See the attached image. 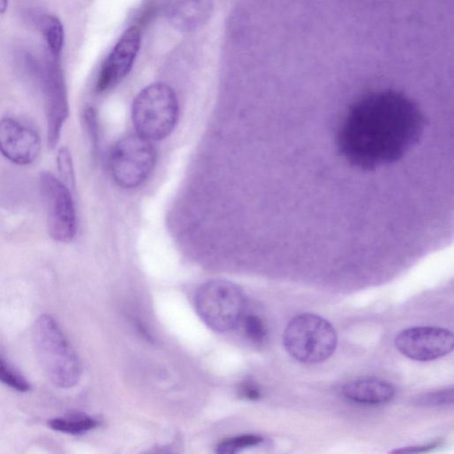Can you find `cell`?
<instances>
[{"mask_svg": "<svg viewBox=\"0 0 454 454\" xmlns=\"http://www.w3.org/2000/svg\"><path fill=\"white\" fill-rule=\"evenodd\" d=\"M426 120L403 92L365 93L348 108L336 132L340 154L351 166L374 170L402 159L420 139Z\"/></svg>", "mask_w": 454, "mask_h": 454, "instance_id": "1", "label": "cell"}, {"mask_svg": "<svg viewBox=\"0 0 454 454\" xmlns=\"http://www.w3.org/2000/svg\"><path fill=\"white\" fill-rule=\"evenodd\" d=\"M37 358L51 383L59 388L75 386L82 374L77 353L55 319L42 314L32 328Z\"/></svg>", "mask_w": 454, "mask_h": 454, "instance_id": "2", "label": "cell"}, {"mask_svg": "<svg viewBox=\"0 0 454 454\" xmlns=\"http://www.w3.org/2000/svg\"><path fill=\"white\" fill-rule=\"evenodd\" d=\"M337 341V333L332 324L312 313L293 317L283 335L287 353L304 364L321 363L329 358L336 348Z\"/></svg>", "mask_w": 454, "mask_h": 454, "instance_id": "3", "label": "cell"}, {"mask_svg": "<svg viewBox=\"0 0 454 454\" xmlns=\"http://www.w3.org/2000/svg\"><path fill=\"white\" fill-rule=\"evenodd\" d=\"M200 319L213 331L227 333L242 322L246 310L243 291L227 280H211L202 285L194 296Z\"/></svg>", "mask_w": 454, "mask_h": 454, "instance_id": "4", "label": "cell"}, {"mask_svg": "<svg viewBox=\"0 0 454 454\" xmlns=\"http://www.w3.org/2000/svg\"><path fill=\"white\" fill-rule=\"evenodd\" d=\"M131 114L137 134L161 140L173 131L178 118L176 93L165 83L150 84L137 95Z\"/></svg>", "mask_w": 454, "mask_h": 454, "instance_id": "5", "label": "cell"}, {"mask_svg": "<svg viewBox=\"0 0 454 454\" xmlns=\"http://www.w3.org/2000/svg\"><path fill=\"white\" fill-rule=\"evenodd\" d=\"M156 150L151 141L132 134L118 140L109 157V168L115 183L125 189L139 186L151 175Z\"/></svg>", "mask_w": 454, "mask_h": 454, "instance_id": "6", "label": "cell"}, {"mask_svg": "<svg viewBox=\"0 0 454 454\" xmlns=\"http://www.w3.org/2000/svg\"><path fill=\"white\" fill-rule=\"evenodd\" d=\"M32 70L37 74L41 82L47 123V144L52 149L59 140L63 125L69 114L67 88L59 57L48 54L44 64L43 66L34 64Z\"/></svg>", "mask_w": 454, "mask_h": 454, "instance_id": "7", "label": "cell"}, {"mask_svg": "<svg viewBox=\"0 0 454 454\" xmlns=\"http://www.w3.org/2000/svg\"><path fill=\"white\" fill-rule=\"evenodd\" d=\"M38 184L46 207L50 236L58 242H70L75 236L77 223L68 187L49 171L40 173Z\"/></svg>", "mask_w": 454, "mask_h": 454, "instance_id": "8", "label": "cell"}, {"mask_svg": "<svg viewBox=\"0 0 454 454\" xmlns=\"http://www.w3.org/2000/svg\"><path fill=\"white\" fill-rule=\"evenodd\" d=\"M395 346L406 357L416 361H430L452 351V332L435 326H415L398 333Z\"/></svg>", "mask_w": 454, "mask_h": 454, "instance_id": "9", "label": "cell"}, {"mask_svg": "<svg viewBox=\"0 0 454 454\" xmlns=\"http://www.w3.org/2000/svg\"><path fill=\"white\" fill-rule=\"evenodd\" d=\"M140 32L129 27L104 61L97 81V90L104 92L116 86L131 70L140 46Z\"/></svg>", "mask_w": 454, "mask_h": 454, "instance_id": "10", "label": "cell"}, {"mask_svg": "<svg viewBox=\"0 0 454 454\" xmlns=\"http://www.w3.org/2000/svg\"><path fill=\"white\" fill-rule=\"evenodd\" d=\"M41 150L39 136L12 118L0 121V153L10 161L27 165L35 161Z\"/></svg>", "mask_w": 454, "mask_h": 454, "instance_id": "11", "label": "cell"}, {"mask_svg": "<svg viewBox=\"0 0 454 454\" xmlns=\"http://www.w3.org/2000/svg\"><path fill=\"white\" fill-rule=\"evenodd\" d=\"M214 0H164L168 22L176 29L190 32L203 26L209 19Z\"/></svg>", "mask_w": 454, "mask_h": 454, "instance_id": "12", "label": "cell"}, {"mask_svg": "<svg viewBox=\"0 0 454 454\" xmlns=\"http://www.w3.org/2000/svg\"><path fill=\"white\" fill-rule=\"evenodd\" d=\"M342 395L348 400L367 405L383 404L395 395V387L379 379H359L346 383Z\"/></svg>", "mask_w": 454, "mask_h": 454, "instance_id": "13", "label": "cell"}, {"mask_svg": "<svg viewBox=\"0 0 454 454\" xmlns=\"http://www.w3.org/2000/svg\"><path fill=\"white\" fill-rule=\"evenodd\" d=\"M36 23L43 35L49 54L59 57L65 37L61 21L55 15L43 13L36 17Z\"/></svg>", "mask_w": 454, "mask_h": 454, "instance_id": "14", "label": "cell"}, {"mask_svg": "<svg viewBox=\"0 0 454 454\" xmlns=\"http://www.w3.org/2000/svg\"><path fill=\"white\" fill-rule=\"evenodd\" d=\"M98 421L82 413H73L65 417L54 418L48 421V427L55 431L79 434L98 427Z\"/></svg>", "mask_w": 454, "mask_h": 454, "instance_id": "15", "label": "cell"}, {"mask_svg": "<svg viewBox=\"0 0 454 454\" xmlns=\"http://www.w3.org/2000/svg\"><path fill=\"white\" fill-rule=\"evenodd\" d=\"M262 441V437L257 434L239 435L221 442L217 445L215 451L220 454H232L244 449L256 446Z\"/></svg>", "mask_w": 454, "mask_h": 454, "instance_id": "16", "label": "cell"}, {"mask_svg": "<svg viewBox=\"0 0 454 454\" xmlns=\"http://www.w3.org/2000/svg\"><path fill=\"white\" fill-rule=\"evenodd\" d=\"M454 390L452 387L421 394L414 398L413 403L419 406L438 407L452 404Z\"/></svg>", "mask_w": 454, "mask_h": 454, "instance_id": "17", "label": "cell"}, {"mask_svg": "<svg viewBox=\"0 0 454 454\" xmlns=\"http://www.w3.org/2000/svg\"><path fill=\"white\" fill-rule=\"evenodd\" d=\"M0 381L20 392L30 389L29 382L0 356Z\"/></svg>", "mask_w": 454, "mask_h": 454, "instance_id": "18", "label": "cell"}, {"mask_svg": "<svg viewBox=\"0 0 454 454\" xmlns=\"http://www.w3.org/2000/svg\"><path fill=\"white\" fill-rule=\"evenodd\" d=\"M247 336L254 342H262L266 337L267 330L262 320L255 315H247L242 322Z\"/></svg>", "mask_w": 454, "mask_h": 454, "instance_id": "19", "label": "cell"}, {"mask_svg": "<svg viewBox=\"0 0 454 454\" xmlns=\"http://www.w3.org/2000/svg\"><path fill=\"white\" fill-rule=\"evenodd\" d=\"M57 164L59 171L63 180L66 182V184H68L73 185L74 183V178L72 157L69 150L67 147H62L59 150Z\"/></svg>", "mask_w": 454, "mask_h": 454, "instance_id": "20", "label": "cell"}, {"mask_svg": "<svg viewBox=\"0 0 454 454\" xmlns=\"http://www.w3.org/2000/svg\"><path fill=\"white\" fill-rule=\"evenodd\" d=\"M83 122L86 127V129L91 137V139L96 142L98 137V129H97V116L94 109L90 106L85 107L83 110Z\"/></svg>", "mask_w": 454, "mask_h": 454, "instance_id": "21", "label": "cell"}, {"mask_svg": "<svg viewBox=\"0 0 454 454\" xmlns=\"http://www.w3.org/2000/svg\"><path fill=\"white\" fill-rule=\"evenodd\" d=\"M240 395L247 400L254 401L261 397V390L252 382H245L239 388Z\"/></svg>", "mask_w": 454, "mask_h": 454, "instance_id": "22", "label": "cell"}, {"mask_svg": "<svg viewBox=\"0 0 454 454\" xmlns=\"http://www.w3.org/2000/svg\"><path fill=\"white\" fill-rule=\"evenodd\" d=\"M439 445L438 442H434L430 444L421 445V446H412V447H405L403 449L393 450L394 453H411V452H425L433 450L434 448Z\"/></svg>", "mask_w": 454, "mask_h": 454, "instance_id": "23", "label": "cell"}, {"mask_svg": "<svg viewBox=\"0 0 454 454\" xmlns=\"http://www.w3.org/2000/svg\"><path fill=\"white\" fill-rule=\"evenodd\" d=\"M8 1L9 0H0V13L1 14L5 12L7 7H8Z\"/></svg>", "mask_w": 454, "mask_h": 454, "instance_id": "24", "label": "cell"}]
</instances>
